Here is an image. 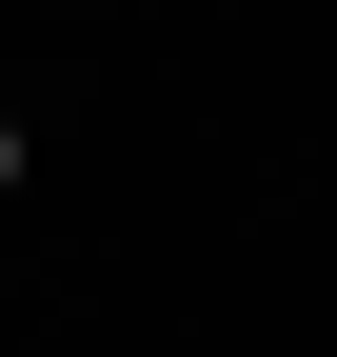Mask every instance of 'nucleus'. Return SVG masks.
<instances>
[{"label": "nucleus", "instance_id": "1", "mask_svg": "<svg viewBox=\"0 0 337 357\" xmlns=\"http://www.w3.org/2000/svg\"><path fill=\"white\" fill-rule=\"evenodd\" d=\"M0 178H20V119H0Z\"/></svg>", "mask_w": 337, "mask_h": 357}]
</instances>
